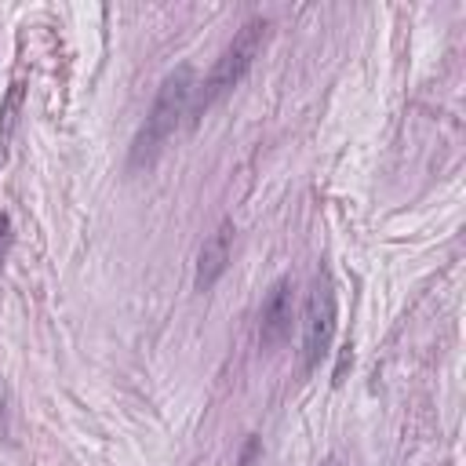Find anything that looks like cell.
Instances as JSON below:
<instances>
[{
  "mask_svg": "<svg viewBox=\"0 0 466 466\" xmlns=\"http://www.w3.org/2000/svg\"><path fill=\"white\" fill-rule=\"evenodd\" d=\"M335 328H339V299H335V284L328 269H317L306 306H302V371L309 375L313 368H320V360L331 353L335 342Z\"/></svg>",
  "mask_w": 466,
  "mask_h": 466,
  "instance_id": "obj_3",
  "label": "cell"
},
{
  "mask_svg": "<svg viewBox=\"0 0 466 466\" xmlns=\"http://www.w3.org/2000/svg\"><path fill=\"white\" fill-rule=\"evenodd\" d=\"M266 40H269V22H266V18H251V22H244V25L233 33V40H229L226 51L215 58V66H211V73L204 76V84L193 91V113H197V116H204L215 102H222V98L251 73V66H255V58L262 55Z\"/></svg>",
  "mask_w": 466,
  "mask_h": 466,
  "instance_id": "obj_2",
  "label": "cell"
},
{
  "mask_svg": "<svg viewBox=\"0 0 466 466\" xmlns=\"http://www.w3.org/2000/svg\"><path fill=\"white\" fill-rule=\"evenodd\" d=\"M229 244H233V226L229 222H218L204 237V244L197 251V273H193V288L197 291H211L218 284V277L229 266Z\"/></svg>",
  "mask_w": 466,
  "mask_h": 466,
  "instance_id": "obj_5",
  "label": "cell"
},
{
  "mask_svg": "<svg viewBox=\"0 0 466 466\" xmlns=\"http://www.w3.org/2000/svg\"><path fill=\"white\" fill-rule=\"evenodd\" d=\"M324 466H339V459H335V455H328V459H324Z\"/></svg>",
  "mask_w": 466,
  "mask_h": 466,
  "instance_id": "obj_7",
  "label": "cell"
},
{
  "mask_svg": "<svg viewBox=\"0 0 466 466\" xmlns=\"http://www.w3.org/2000/svg\"><path fill=\"white\" fill-rule=\"evenodd\" d=\"M291 324H295V284L288 277L273 280L262 306H258V346L262 350H277L288 335H291Z\"/></svg>",
  "mask_w": 466,
  "mask_h": 466,
  "instance_id": "obj_4",
  "label": "cell"
},
{
  "mask_svg": "<svg viewBox=\"0 0 466 466\" xmlns=\"http://www.w3.org/2000/svg\"><path fill=\"white\" fill-rule=\"evenodd\" d=\"M7 248H11V218L0 211V266H4V255H7Z\"/></svg>",
  "mask_w": 466,
  "mask_h": 466,
  "instance_id": "obj_6",
  "label": "cell"
},
{
  "mask_svg": "<svg viewBox=\"0 0 466 466\" xmlns=\"http://www.w3.org/2000/svg\"><path fill=\"white\" fill-rule=\"evenodd\" d=\"M193 91H197V84H193V69L189 66H178L175 73L164 76V84H160L146 120L138 124V131L131 138V157H127L131 167H149L160 157V149L167 146V138L175 135V127L189 113Z\"/></svg>",
  "mask_w": 466,
  "mask_h": 466,
  "instance_id": "obj_1",
  "label": "cell"
}]
</instances>
